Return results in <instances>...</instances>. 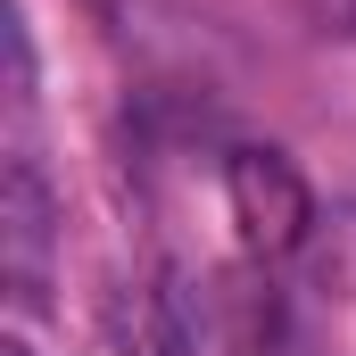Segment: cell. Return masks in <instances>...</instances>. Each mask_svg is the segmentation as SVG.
I'll return each instance as SVG.
<instances>
[{"mask_svg":"<svg viewBox=\"0 0 356 356\" xmlns=\"http://www.w3.org/2000/svg\"><path fill=\"white\" fill-rule=\"evenodd\" d=\"M224 199H232V224H241L249 257H290L315 232V191H307V175L282 149H232Z\"/></svg>","mask_w":356,"mask_h":356,"instance_id":"obj_1","label":"cell"},{"mask_svg":"<svg viewBox=\"0 0 356 356\" xmlns=\"http://www.w3.org/2000/svg\"><path fill=\"white\" fill-rule=\"evenodd\" d=\"M0 224H8V273L17 290H33V266L50 257V182L33 158H8L0 175Z\"/></svg>","mask_w":356,"mask_h":356,"instance_id":"obj_2","label":"cell"},{"mask_svg":"<svg viewBox=\"0 0 356 356\" xmlns=\"http://www.w3.org/2000/svg\"><path fill=\"white\" fill-rule=\"evenodd\" d=\"M149 356H207L199 290L182 273H158V290H149Z\"/></svg>","mask_w":356,"mask_h":356,"instance_id":"obj_3","label":"cell"},{"mask_svg":"<svg viewBox=\"0 0 356 356\" xmlns=\"http://www.w3.org/2000/svg\"><path fill=\"white\" fill-rule=\"evenodd\" d=\"M8 83H17V99H33V33H25V17H8Z\"/></svg>","mask_w":356,"mask_h":356,"instance_id":"obj_4","label":"cell"}]
</instances>
